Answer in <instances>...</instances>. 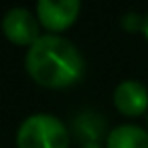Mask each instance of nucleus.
Returning a JSON list of instances; mask_svg holds the SVG:
<instances>
[{"instance_id": "obj_7", "label": "nucleus", "mask_w": 148, "mask_h": 148, "mask_svg": "<svg viewBox=\"0 0 148 148\" xmlns=\"http://www.w3.org/2000/svg\"><path fill=\"white\" fill-rule=\"evenodd\" d=\"M73 128H75V136L85 140V144H97L99 136L106 130V122L97 114L85 112L73 120Z\"/></svg>"}, {"instance_id": "obj_10", "label": "nucleus", "mask_w": 148, "mask_h": 148, "mask_svg": "<svg viewBox=\"0 0 148 148\" xmlns=\"http://www.w3.org/2000/svg\"><path fill=\"white\" fill-rule=\"evenodd\" d=\"M81 148H101V146L99 144H83Z\"/></svg>"}, {"instance_id": "obj_6", "label": "nucleus", "mask_w": 148, "mask_h": 148, "mask_svg": "<svg viewBox=\"0 0 148 148\" xmlns=\"http://www.w3.org/2000/svg\"><path fill=\"white\" fill-rule=\"evenodd\" d=\"M108 148H148V132L136 124H120L108 134Z\"/></svg>"}, {"instance_id": "obj_2", "label": "nucleus", "mask_w": 148, "mask_h": 148, "mask_svg": "<svg viewBox=\"0 0 148 148\" xmlns=\"http://www.w3.org/2000/svg\"><path fill=\"white\" fill-rule=\"evenodd\" d=\"M18 148H67L69 130L53 114L29 116L16 132Z\"/></svg>"}, {"instance_id": "obj_4", "label": "nucleus", "mask_w": 148, "mask_h": 148, "mask_svg": "<svg viewBox=\"0 0 148 148\" xmlns=\"http://www.w3.org/2000/svg\"><path fill=\"white\" fill-rule=\"evenodd\" d=\"M79 8V0H39L37 14L49 31H63L75 23Z\"/></svg>"}, {"instance_id": "obj_8", "label": "nucleus", "mask_w": 148, "mask_h": 148, "mask_svg": "<svg viewBox=\"0 0 148 148\" xmlns=\"http://www.w3.org/2000/svg\"><path fill=\"white\" fill-rule=\"evenodd\" d=\"M122 25H124V29H128L130 33H134V31L144 29V18L138 12H126L122 16Z\"/></svg>"}, {"instance_id": "obj_9", "label": "nucleus", "mask_w": 148, "mask_h": 148, "mask_svg": "<svg viewBox=\"0 0 148 148\" xmlns=\"http://www.w3.org/2000/svg\"><path fill=\"white\" fill-rule=\"evenodd\" d=\"M142 31H144V35H146V39H148V14L144 16V29H142Z\"/></svg>"}, {"instance_id": "obj_5", "label": "nucleus", "mask_w": 148, "mask_h": 148, "mask_svg": "<svg viewBox=\"0 0 148 148\" xmlns=\"http://www.w3.org/2000/svg\"><path fill=\"white\" fill-rule=\"evenodd\" d=\"M114 103L124 116H142L148 108V89L138 79H124L114 89Z\"/></svg>"}, {"instance_id": "obj_1", "label": "nucleus", "mask_w": 148, "mask_h": 148, "mask_svg": "<svg viewBox=\"0 0 148 148\" xmlns=\"http://www.w3.org/2000/svg\"><path fill=\"white\" fill-rule=\"evenodd\" d=\"M25 63L29 75L51 89L71 87L85 73V59L79 49L59 35H41L31 45Z\"/></svg>"}, {"instance_id": "obj_3", "label": "nucleus", "mask_w": 148, "mask_h": 148, "mask_svg": "<svg viewBox=\"0 0 148 148\" xmlns=\"http://www.w3.org/2000/svg\"><path fill=\"white\" fill-rule=\"evenodd\" d=\"M2 31L16 45H33L41 37L37 18L29 8L23 6H14L6 10V14L2 16Z\"/></svg>"}]
</instances>
